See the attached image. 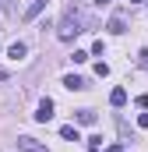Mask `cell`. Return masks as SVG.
<instances>
[{
  "instance_id": "13",
  "label": "cell",
  "mask_w": 148,
  "mask_h": 152,
  "mask_svg": "<svg viewBox=\"0 0 148 152\" xmlns=\"http://www.w3.org/2000/svg\"><path fill=\"white\" fill-rule=\"evenodd\" d=\"M138 64H141V67H148V50H141V57H138Z\"/></svg>"
},
{
  "instance_id": "3",
  "label": "cell",
  "mask_w": 148,
  "mask_h": 152,
  "mask_svg": "<svg viewBox=\"0 0 148 152\" xmlns=\"http://www.w3.org/2000/svg\"><path fill=\"white\" fill-rule=\"evenodd\" d=\"M36 120H39V124L53 120V99H42V103H39V110H36Z\"/></svg>"
},
{
  "instance_id": "4",
  "label": "cell",
  "mask_w": 148,
  "mask_h": 152,
  "mask_svg": "<svg viewBox=\"0 0 148 152\" xmlns=\"http://www.w3.org/2000/svg\"><path fill=\"white\" fill-rule=\"evenodd\" d=\"M106 28H110L113 36H123V32H127V18H123V14H113V18H110V25H106Z\"/></svg>"
},
{
  "instance_id": "12",
  "label": "cell",
  "mask_w": 148,
  "mask_h": 152,
  "mask_svg": "<svg viewBox=\"0 0 148 152\" xmlns=\"http://www.w3.org/2000/svg\"><path fill=\"white\" fill-rule=\"evenodd\" d=\"M71 60H74V64H85V60H88V53H85V50H74Z\"/></svg>"
},
{
  "instance_id": "9",
  "label": "cell",
  "mask_w": 148,
  "mask_h": 152,
  "mask_svg": "<svg viewBox=\"0 0 148 152\" xmlns=\"http://www.w3.org/2000/svg\"><path fill=\"white\" fill-rule=\"evenodd\" d=\"M110 103H113V106H123V103H127V88H113V92H110Z\"/></svg>"
},
{
  "instance_id": "15",
  "label": "cell",
  "mask_w": 148,
  "mask_h": 152,
  "mask_svg": "<svg viewBox=\"0 0 148 152\" xmlns=\"http://www.w3.org/2000/svg\"><path fill=\"white\" fill-rule=\"evenodd\" d=\"M106 152H123V145H120V142H113V145H110Z\"/></svg>"
},
{
  "instance_id": "2",
  "label": "cell",
  "mask_w": 148,
  "mask_h": 152,
  "mask_svg": "<svg viewBox=\"0 0 148 152\" xmlns=\"http://www.w3.org/2000/svg\"><path fill=\"white\" fill-rule=\"evenodd\" d=\"M18 152H46V145H42L39 138H28V134H21V138H18Z\"/></svg>"
},
{
  "instance_id": "16",
  "label": "cell",
  "mask_w": 148,
  "mask_h": 152,
  "mask_svg": "<svg viewBox=\"0 0 148 152\" xmlns=\"http://www.w3.org/2000/svg\"><path fill=\"white\" fill-rule=\"evenodd\" d=\"M131 4H145V0H131Z\"/></svg>"
},
{
  "instance_id": "11",
  "label": "cell",
  "mask_w": 148,
  "mask_h": 152,
  "mask_svg": "<svg viewBox=\"0 0 148 152\" xmlns=\"http://www.w3.org/2000/svg\"><path fill=\"white\" fill-rule=\"evenodd\" d=\"M95 75L106 78V75H110V64H106V60H99V64H95Z\"/></svg>"
},
{
  "instance_id": "10",
  "label": "cell",
  "mask_w": 148,
  "mask_h": 152,
  "mask_svg": "<svg viewBox=\"0 0 148 152\" xmlns=\"http://www.w3.org/2000/svg\"><path fill=\"white\" fill-rule=\"evenodd\" d=\"M7 53H11V57H14V60H21V57H25V53H28V50H25V42H14V46H11V50H7Z\"/></svg>"
},
{
  "instance_id": "5",
  "label": "cell",
  "mask_w": 148,
  "mask_h": 152,
  "mask_svg": "<svg viewBox=\"0 0 148 152\" xmlns=\"http://www.w3.org/2000/svg\"><path fill=\"white\" fill-rule=\"evenodd\" d=\"M64 85H67L71 92H81V88H88V81H85L81 75H67V78H64Z\"/></svg>"
},
{
  "instance_id": "6",
  "label": "cell",
  "mask_w": 148,
  "mask_h": 152,
  "mask_svg": "<svg viewBox=\"0 0 148 152\" xmlns=\"http://www.w3.org/2000/svg\"><path fill=\"white\" fill-rule=\"evenodd\" d=\"M42 7H46V0H32V4H28V11H25L21 18H25V21H32V18H39V14H42Z\"/></svg>"
},
{
  "instance_id": "8",
  "label": "cell",
  "mask_w": 148,
  "mask_h": 152,
  "mask_svg": "<svg viewBox=\"0 0 148 152\" xmlns=\"http://www.w3.org/2000/svg\"><path fill=\"white\" fill-rule=\"evenodd\" d=\"M60 138H67V142H81V134H78L74 124H64V127H60Z\"/></svg>"
},
{
  "instance_id": "7",
  "label": "cell",
  "mask_w": 148,
  "mask_h": 152,
  "mask_svg": "<svg viewBox=\"0 0 148 152\" xmlns=\"http://www.w3.org/2000/svg\"><path fill=\"white\" fill-rule=\"evenodd\" d=\"M74 120H78V124H85V127H92V124H95V110H78Z\"/></svg>"
},
{
  "instance_id": "14",
  "label": "cell",
  "mask_w": 148,
  "mask_h": 152,
  "mask_svg": "<svg viewBox=\"0 0 148 152\" xmlns=\"http://www.w3.org/2000/svg\"><path fill=\"white\" fill-rule=\"evenodd\" d=\"M138 127H145V131H148V113H141V117H138Z\"/></svg>"
},
{
  "instance_id": "1",
  "label": "cell",
  "mask_w": 148,
  "mask_h": 152,
  "mask_svg": "<svg viewBox=\"0 0 148 152\" xmlns=\"http://www.w3.org/2000/svg\"><path fill=\"white\" fill-rule=\"evenodd\" d=\"M88 28V18L81 14V7L71 4L67 11H64V18H60V25H57V39H64V42H71L78 32H85Z\"/></svg>"
}]
</instances>
